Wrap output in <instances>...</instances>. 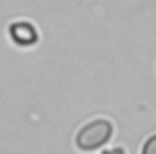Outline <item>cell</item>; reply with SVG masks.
Instances as JSON below:
<instances>
[{"label": "cell", "mask_w": 156, "mask_h": 154, "mask_svg": "<svg viewBox=\"0 0 156 154\" xmlns=\"http://www.w3.org/2000/svg\"><path fill=\"white\" fill-rule=\"evenodd\" d=\"M112 124L108 120H92L86 126H82L76 134V146L80 150H94L104 146L112 138Z\"/></svg>", "instance_id": "1"}, {"label": "cell", "mask_w": 156, "mask_h": 154, "mask_svg": "<svg viewBox=\"0 0 156 154\" xmlns=\"http://www.w3.org/2000/svg\"><path fill=\"white\" fill-rule=\"evenodd\" d=\"M10 36H12V40L16 42V44L20 46H30L36 42L38 34L36 30H34L32 24H28V22H16L10 26Z\"/></svg>", "instance_id": "2"}, {"label": "cell", "mask_w": 156, "mask_h": 154, "mask_svg": "<svg viewBox=\"0 0 156 154\" xmlns=\"http://www.w3.org/2000/svg\"><path fill=\"white\" fill-rule=\"evenodd\" d=\"M102 154H124V150L122 148H112V150H106V152H102Z\"/></svg>", "instance_id": "4"}, {"label": "cell", "mask_w": 156, "mask_h": 154, "mask_svg": "<svg viewBox=\"0 0 156 154\" xmlns=\"http://www.w3.org/2000/svg\"><path fill=\"white\" fill-rule=\"evenodd\" d=\"M142 154H156V134L150 136L142 146Z\"/></svg>", "instance_id": "3"}]
</instances>
